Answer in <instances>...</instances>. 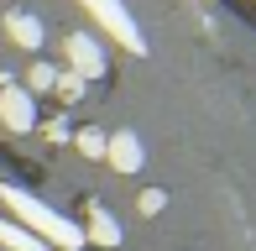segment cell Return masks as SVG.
<instances>
[{
	"mask_svg": "<svg viewBox=\"0 0 256 251\" xmlns=\"http://www.w3.org/2000/svg\"><path fill=\"white\" fill-rule=\"evenodd\" d=\"M162 204H168V194H162V188H146V194H142V214H162Z\"/></svg>",
	"mask_w": 256,
	"mask_h": 251,
	"instance_id": "11",
	"label": "cell"
},
{
	"mask_svg": "<svg viewBox=\"0 0 256 251\" xmlns=\"http://www.w3.org/2000/svg\"><path fill=\"white\" fill-rule=\"evenodd\" d=\"M104 162H110L115 173H136V168H142V142H136V131L104 136Z\"/></svg>",
	"mask_w": 256,
	"mask_h": 251,
	"instance_id": "5",
	"label": "cell"
},
{
	"mask_svg": "<svg viewBox=\"0 0 256 251\" xmlns=\"http://www.w3.org/2000/svg\"><path fill=\"white\" fill-rule=\"evenodd\" d=\"M74 142H78V152H84V157H104V136H100V131H78Z\"/></svg>",
	"mask_w": 256,
	"mask_h": 251,
	"instance_id": "9",
	"label": "cell"
},
{
	"mask_svg": "<svg viewBox=\"0 0 256 251\" xmlns=\"http://www.w3.org/2000/svg\"><path fill=\"white\" fill-rule=\"evenodd\" d=\"M0 120H6L10 131H32V126H37V105H32L26 89H16V84L0 89Z\"/></svg>",
	"mask_w": 256,
	"mask_h": 251,
	"instance_id": "3",
	"label": "cell"
},
{
	"mask_svg": "<svg viewBox=\"0 0 256 251\" xmlns=\"http://www.w3.org/2000/svg\"><path fill=\"white\" fill-rule=\"evenodd\" d=\"M0 204H6V210L16 214V225H26L37 241H52L58 251H84V230H78L74 220H63L52 204H42L37 194H26L16 184H0Z\"/></svg>",
	"mask_w": 256,
	"mask_h": 251,
	"instance_id": "1",
	"label": "cell"
},
{
	"mask_svg": "<svg viewBox=\"0 0 256 251\" xmlns=\"http://www.w3.org/2000/svg\"><path fill=\"white\" fill-rule=\"evenodd\" d=\"M78 6H84V10H89L94 21H100L104 32H110L115 42H120L126 52H136V58L146 52V42H142V26H136V16H131V10L120 6V0H78Z\"/></svg>",
	"mask_w": 256,
	"mask_h": 251,
	"instance_id": "2",
	"label": "cell"
},
{
	"mask_svg": "<svg viewBox=\"0 0 256 251\" xmlns=\"http://www.w3.org/2000/svg\"><path fill=\"white\" fill-rule=\"evenodd\" d=\"M84 236H94L100 246H120V225H115V214L104 210V204H89V225Z\"/></svg>",
	"mask_w": 256,
	"mask_h": 251,
	"instance_id": "7",
	"label": "cell"
},
{
	"mask_svg": "<svg viewBox=\"0 0 256 251\" xmlns=\"http://www.w3.org/2000/svg\"><path fill=\"white\" fill-rule=\"evenodd\" d=\"M52 84H58V74H52L48 63H37V68H32V89H52Z\"/></svg>",
	"mask_w": 256,
	"mask_h": 251,
	"instance_id": "12",
	"label": "cell"
},
{
	"mask_svg": "<svg viewBox=\"0 0 256 251\" xmlns=\"http://www.w3.org/2000/svg\"><path fill=\"white\" fill-rule=\"evenodd\" d=\"M63 48H68V63H74V74H78V78H100V74H104V52H100V42H94V37L74 32Z\"/></svg>",
	"mask_w": 256,
	"mask_h": 251,
	"instance_id": "4",
	"label": "cell"
},
{
	"mask_svg": "<svg viewBox=\"0 0 256 251\" xmlns=\"http://www.w3.org/2000/svg\"><path fill=\"white\" fill-rule=\"evenodd\" d=\"M6 32H10V42H16V48H42V21L32 16V10H10L6 16Z\"/></svg>",
	"mask_w": 256,
	"mask_h": 251,
	"instance_id": "6",
	"label": "cell"
},
{
	"mask_svg": "<svg viewBox=\"0 0 256 251\" xmlns=\"http://www.w3.org/2000/svg\"><path fill=\"white\" fill-rule=\"evenodd\" d=\"M58 94H63V100H78V94H84V78H78V74H58Z\"/></svg>",
	"mask_w": 256,
	"mask_h": 251,
	"instance_id": "10",
	"label": "cell"
},
{
	"mask_svg": "<svg viewBox=\"0 0 256 251\" xmlns=\"http://www.w3.org/2000/svg\"><path fill=\"white\" fill-rule=\"evenodd\" d=\"M0 251H48V241H37L26 225H16V220L0 214Z\"/></svg>",
	"mask_w": 256,
	"mask_h": 251,
	"instance_id": "8",
	"label": "cell"
}]
</instances>
